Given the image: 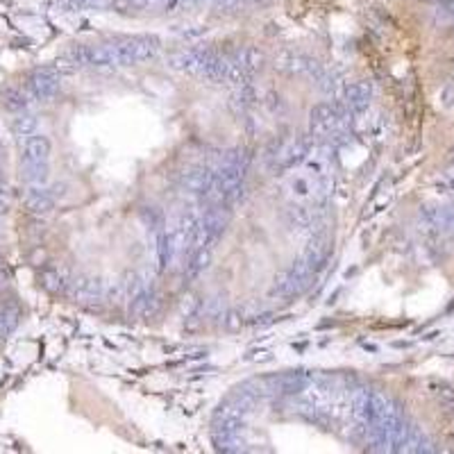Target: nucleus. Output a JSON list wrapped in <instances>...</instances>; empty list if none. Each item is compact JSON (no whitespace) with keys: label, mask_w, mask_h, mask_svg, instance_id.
Listing matches in <instances>:
<instances>
[{"label":"nucleus","mask_w":454,"mask_h":454,"mask_svg":"<svg viewBox=\"0 0 454 454\" xmlns=\"http://www.w3.org/2000/svg\"><path fill=\"white\" fill-rule=\"evenodd\" d=\"M114 48V66H132L139 62L155 57L159 50L157 37H132L123 39V42L112 44Z\"/></svg>","instance_id":"f257e3e1"},{"label":"nucleus","mask_w":454,"mask_h":454,"mask_svg":"<svg viewBox=\"0 0 454 454\" xmlns=\"http://www.w3.org/2000/svg\"><path fill=\"white\" fill-rule=\"evenodd\" d=\"M37 127H39L37 116L25 114V112H21V114H18V116L12 120V132H14V137H18V139H27V137L37 134Z\"/></svg>","instance_id":"f8f14e48"},{"label":"nucleus","mask_w":454,"mask_h":454,"mask_svg":"<svg viewBox=\"0 0 454 454\" xmlns=\"http://www.w3.org/2000/svg\"><path fill=\"white\" fill-rule=\"evenodd\" d=\"M18 327V309L3 307L0 309V339H7Z\"/></svg>","instance_id":"2eb2a0df"},{"label":"nucleus","mask_w":454,"mask_h":454,"mask_svg":"<svg viewBox=\"0 0 454 454\" xmlns=\"http://www.w3.org/2000/svg\"><path fill=\"white\" fill-rule=\"evenodd\" d=\"M436 396H439L441 407H446V409H452V411H454V389H452V386L441 384L439 391H436Z\"/></svg>","instance_id":"aec40b11"},{"label":"nucleus","mask_w":454,"mask_h":454,"mask_svg":"<svg viewBox=\"0 0 454 454\" xmlns=\"http://www.w3.org/2000/svg\"><path fill=\"white\" fill-rule=\"evenodd\" d=\"M223 322L229 332H239L241 327H244V316H241L237 309H229V311H225Z\"/></svg>","instance_id":"6ab92c4d"},{"label":"nucleus","mask_w":454,"mask_h":454,"mask_svg":"<svg viewBox=\"0 0 454 454\" xmlns=\"http://www.w3.org/2000/svg\"><path fill=\"white\" fill-rule=\"evenodd\" d=\"M70 3H73V5H89L91 0H70Z\"/></svg>","instance_id":"393cba45"},{"label":"nucleus","mask_w":454,"mask_h":454,"mask_svg":"<svg viewBox=\"0 0 454 454\" xmlns=\"http://www.w3.org/2000/svg\"><path fill=\"white\" fill-rule=\"evenodd\" d=\"M352 416L359 425L368 427L372 420V391L366 386H359L352 391Z\"/></svg>","instance_id":"1a4fd4ad"},{"label":"nucleus","mask_w":454,"mask_h":454,"mask_svg":"<svg viewBox=\"0 0 454 454\" xmlns=\"http://www.w3.org/2000/svg\"><path fill=\"white\" fill-rule=\"evenodd\" d=\"M148 3H150V0H127L130 9H144Z\"/></svg>","instance_id":"b1692460"},{"label":"nucleus","mask_w":454,"mask_h":454,"mask_svg":"<svg viewBox=\"0 0 454 454\" xmlns=\"http://www.w3.org/2000/svg\"><path fill=\"white\" fill-rule=\"evenodd\" d=\"M350 109H343L336 103H318L309 112V123H311V137H327L332 130H336L343 120L348 118Z\"/></svg>","instance_id":"f03ea898"},{"label":"nucleus","mask_w":454,"mask_h":454,"mask_svg":"<svg viewBox=\"0 0 454 454\" xmlns=\"http://www.w3.org/2000/svg\"><path fill=\"white\" fill-rule=\"evenodd\" d=\"M205 316H209V318H223L225 316V311H223V307H220L218 298H209L205 302Z\"/></svg>","instance_id":"412c9836"},{"label":"nucleus","mask_w":454,"mask_h":454,"mask_svg":"<svg viewBox=\"0 0 454 454\" xmlns=\"http://www.w3.org/2000/svg\"><path fill=\"white\" fill-rule=\"evenodd\" d=\"M209 261H211V252L209 248H198L194 250V255H191L189 264H187V275L194 279L198 277L200 272H205L209 268Z\"/></svg>","instance_id":"ddd939ff"},{"label":"nucleus","mask_w":454,"mask_h":454,"mask_svg":"<svg viewBox=\"0 0 454 454\" xmlns=\"http://www.w3.org/2000/svg\"><path fill=\"white\" fill-rule=\"evenodd\" d=\"M0 103H3V107L9 109V112L21 114L30 107V96L18 87H7L0 91Z\"/></svg>","instance_id":"9d476101"},{"label":"nucleus","mask_w":454,"mask_h":454,"mask_svg":"<svg viewBox=\"0 0 454 454\" xmlns=\"http://www.w3.org/2000/svg\"><path fill=\"white\" fill-rule=\"evenodd\" d=\"M370 98H372V84L368 80H359V82H352L346 89V100L343 103H346V107L352 114H361L368 109Z\"/></svg>","instance_id":"6e6552de"},{"label":"nucleus","mask_w":454,"mask_h":454,"mask_svg":"<svg viewBox=\"0 0 454 454\" xmlns=\"http://www.w3.org/2000/svg\"><path fill=\"white\" fill-rule=\"evenodd\" d=\"M255 100H257L255 89L248 87V84H244V87H241V89L237 91V94H234V105H237V107H241V112L255 105Z\"/></svg>","instance_id":"a211bd4d"},{"label":"nucleus","mask_w":454,"mask_h":454,"mask_svg":"<svg viewBox=\"0 0 454 454\" xmlns=\"http://www.w3.org/2000/svg\"><path fill=\"white\" fill-rule=\"evenodd\" d=\"M214 177H216V173L211 168L194 166V168H187L184 173H182V187L196 196H209L211 184H214Z\"/></svg>","instance_id":"39448f33"},{"label":"nucleus","mask_w":454,"mask_h":454,"mask_svg":"<svg viewBox=\"0 0 454 454\" xmlns=\"http://www.w3.org/2000/svg\"><path fill=\"white\" fill-rule=\"evenodd\" d=\"M270 322H275V316H272V314L257 316V325H259V327H266V325H270Z\"/></svg>","instance_id":"5701e85b"},{"label":"nucleus","mask_w":454,"mask_h":454,"mask_svg":"<svg viewBox=\"0 0 454 454\" xmlns=\"http://www.w3.org/2000/svg\"><path fill=\"white\" fill-rule=\"evenodd\" d=\"M50 159V141L44 134H32L23 139V155H21V166H37V164H48Z\"/></svg>","instance_id":"423d86ee"},{"label":"nucleus","mask_w":454,"mask_h":454,"mask_svg":"<svg viewBox=\"0 0 454 454\" xmlns=\"http://www.w3.org/2000/svg\"><path fill=\"white\" fill-rule=\"evenodd\" d=\"M234 59H237V62L248 70V73H250V70L261 68V64H264V55H261L259 50H257V48H252V46L241 48L239 53L234 55Z\"/></svg>","instance_id":"4468645a"},{"label":"nucleus","mask_w":454,"mask_h":454,"mask_svg":"<svg viewBox=\"0 0 454 454\" xmlns=\"http://www.w3.org/2000/svg\"><path fill=\"white\" fill-rule=\"evenodd\" d=\"M21 168H23V179L27 184H46L48 182V164L21 166Z\"/></svg>","instance_id":"dca6fc26"},{"label":"nucleus","mask_w":454,"mask_h":454,"mask_svg":"<svg viewBox=\"0 0 454 454\" xmlns=\"http://www.w3.org/2000/svg\"><path fill=\"white\" fill-rule=\"evenodd\" d=\"M66 294L77 302H94V300L107 298V286H105V282L98 279V277L80 275V277H73L68 282Z\"/></svg>","instance_id":"20e7f679"},{"label":"nucleus","mask_w":454,"mask_h":454,"mask_svg":"<svg viewBox=\"0 0 454 454\" xmlns=\"http://www.w3.org/2000/svg\"><path fill=\"white\" fill-rule=\"evenodd\" d=\"M9 205V189H7V182L5 177L0 175V214H5Z\"/></svg>","instance_id":"4be33fe9"},{"label":"nucleus","mask_w":454,"mask_h":454,"mask_svg":"<svg viewBox=\"0 0 454 454\" xmlns=\"http://www.w3.org/2000/svg\"><path fill=\"white\" fill-rule=\"evenodd\" d=\"M68 282H70V277L62 268H46L42 272V284L48 291H53V294H64L68 289Z\"/></svg>","instance_id":"9b49d317"},{"label":"nucleus","mask_w":454,"mask_h":454,"mask_svg":"<svg viewBox=\"0 0 454 454\" xmlns=\"http://www.w3.org/2000/svg\"><path fill=\"white\" fill-rule=\"evenodd\" d=\"M23 203L32 214H48L55 207V194L53 189H46V184H30L25 189Z\"/></svg>","instance_id":"0eeeda50"},{"label":"nucleus","mask_w":454,"mask_h":454,"mask_svg":"<svg viewBox=\"0 0 454 454\" xmlns=\"http://www.w3.org/2000/svg\"><path fill=\"white\" fill-rule=\"evenodd\" d=\"M59 80H62V70L57 68V64L34 68L27 80L30 96L37 100H50L59 91Z\"/></svg>","instance_id":"7ed1b4c3"},{"label":"nucleus","mask_w":454,"mask_h":454,"mask_svg":"<svg viewBox=\"0 0 454 454\" xmlns=\"http://www.w3.org/2000/svg\"><path fill=\"white\" fill-rule=\"evenodd\" d=\"M141 220H144V223L150 229H155V232L164 229V214H161L157 207H144V209H141Z\"/></svg>","instance_id":"f3484780"}]
</instances>
